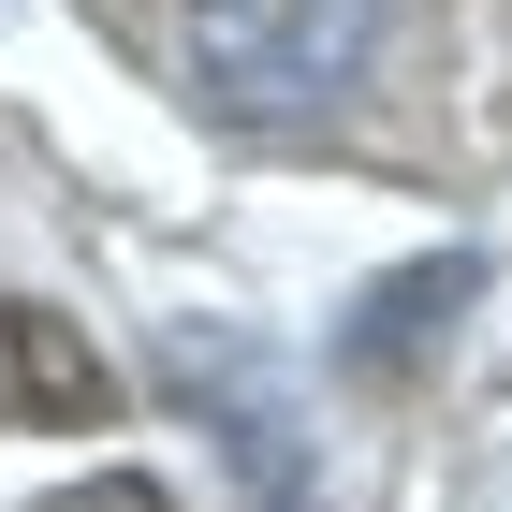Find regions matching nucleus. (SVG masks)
Masks as SVG:
<instances>
[{
	"label": "nucleus",
	"mask_w": 512,
	"mask_h": 512,
	"mask_svg": "<svg viewBox=\"0 0 512 512\" xmlns=\"http://www.w3.org/2000/svg\"><path fill=\"white\" fill-rule=\"evenodd\" d=\"M176 381H220V439L235 469L264 483V512H308V454H293V381H278L249 337H176Z\"/></svg>",
	"instance_id": "f03ea898"
},
{
	"label": "nucleus",
	"mask_w": 512,
	"mask_h": 512,
	"mask_svg": "<svg viewBox=\"0 0 512 512\" xmlns=\"http://www.w3.org/2000/svg\"><path fill=\"white\" fill-rule=\"evenodd\" d=\"M118 410V381H103V352H88L59 308H30V293H0V425H103Z\"/></svg>",
	"instance_id": "7ed1b4c3"
},
{
	"label": "nucleus",
	"mask_w": 512,
	"mask_h": 512,
	"mask_svg": "<svg viewBox=\"0 0 512 512\" xmlns=\"http://www.w3.org/2000/svg\"><path fill=\"white\" fill-rule=\"evenodd\" d=\"M44 512H176L147 469H103V483H74V498H44Z\"/></svg>",
	"instance_id": "20e7f679"
},
{
	"label": "nucleus",
	"mask_w": 512,
	"mask_h": 512,
	"mask_svg": "<svg viewBox=\"0 0 512 512\" xmlns=\"http://www.w3.org/2000/svg\"><path fill=\"white\" fill-rule=\"evenodd\" d=\"M381 59V0H191V88L220 118H322Z\"/></svg>",
	"instance_id": "f257e3e1"
}]
</instances>
